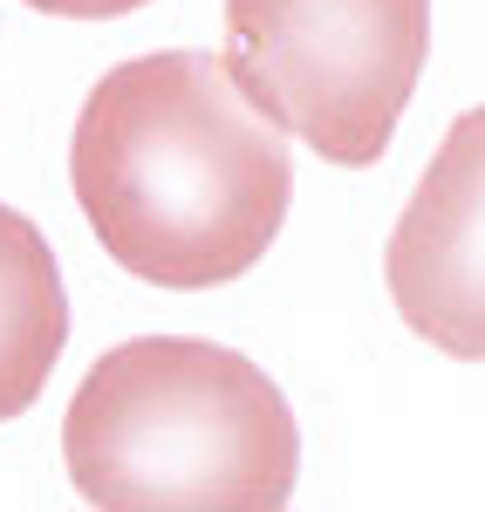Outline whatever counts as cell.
<instances>
[{"label":"cell","mask_w":485,"mask_h":512,"mask_svg":"<svg viewBox=\"0 0 485 512\" xmlns=\"http://www.w3.org/2000/svg\"><path fill=\"white\" fill-rule=\"evenodd\" d=\"M35 14H62V21H117V14H137L151 0H28Z\"/></svg>","instance_id":"obj_6"},{"label":"cell","mask_w":485,"mask_h":512,"mask_svg":"<svg viewBox=\"0 0 485 512\" xmlns=\"http://www.w3.org/2000/svg\"><path fill=\"white\" fill-rule=\"evenodd\" d=\"M431 55V0H226L219 76L315 158L363 171L390 151Z\"/></svg>","instance_id":"obj_3"},{"label":"cell","mask_w":485,"mask_h":512,"mask_svg":"<svg viewBox=\"0 0 485 512\" xmlns=\"http://www.w3.org/2000/svg\"><path fill=\"white\" fill-rule=\"evenodd\" d=\"M404 328L438 355L485 362V103L451 117L383 253Z\"/></svg>","instance_id":"obj_4"},{"label":"cell","mask_w":485,"mask_h":512,"mask_svg":"<svg viewBox=\"0 0 485 512\" xmlns=\"http://www.w3.org/2000/svg\"><path fill=\"white\" fill-rule=\"evenodd\" d=\"M69 185L123 274L151 287H226L253 274L294 198L287 130L246 110L199 48L117 62L69 137Z\"/></svg>","instance_id":"obj_1"},{"label":"cell","mask_w":485,"mask_h":512,"mask_svg":"<svg viewBox=\"0 0 485 512\" xmlns=\"http://www.w3.org/2000/svg\"><path fill=\"white\" fill-rule=\"evenodd\" d=\"M69 342V294L35 219L0 205V424L35 410Z\"/></svg>","instance_id":"obj_5"},{"label":"cell","mask_w":485,"mask_h":512,"mask_svg":"<svg viewBox=\"0 0 485 512\" xmlns=\"http://www.w3.org/2000/svg\"><path fill=\"white\" fill-rule=\"evenodd\" d=\"M62 465L96 512H281L301 478V431L281 383L240 349L137 335L76 383Z\"/></svg>","instance_id":"obj_2"}]
</instances>
